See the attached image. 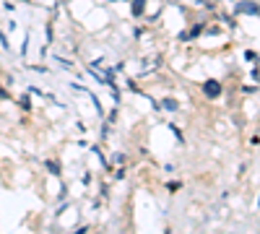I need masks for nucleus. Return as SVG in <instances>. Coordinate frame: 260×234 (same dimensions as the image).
<instances>
[{
    "label": "nucleus",
    "instance_id": "obj_1",
    "mask_svg": "<svg viewBox=\"0 0 260 234\" xmlns=\"http://www.w3.org/2000/svg\"><path fill=\"white\" fill-rule=\"evenodd\" d=\"M203 94L211 96V99H213V96H219L221 94V84H219V81H205V84H203Z\"/></svg>",
    "mask_w": 260,
    "mask_h": 234
},
{
    "label": "nucleus",
    "instance_id": "obj_2",
    "mask_svg": "<svg viewBox=\"0 0 260 234\" xmlns=\"http://www.w3.org/2000/svg\"><path fill=\"white\" fill-rule=\"evenodd\" d=\"M237 11H242V13H258L260 8H258V5H252V0H242V3L237 5Z\"/></svg>",
    "mask_w": 260,
    "mask_h": 234
},
{
    "label": "nucleus",
    "instance_id": "obj_3",
    "mask_svg": "<svg viewBox=\"0 0 260 234\" xmlns=\"http://www.w3.org/2000/svg\"><path fill=\"white\" fill-rule=\"evenodd\" d=\"M133 13H135V16H141V13H143V0H133Z\"/></svg>",
    "mask_w": 260,
    "mask_h": 234
}]
</instances>
